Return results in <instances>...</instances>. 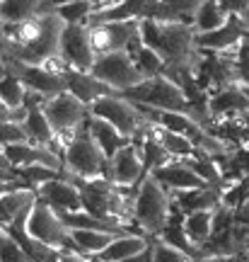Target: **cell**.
<instances>
[{
	"label": "cell",
	"instance_id": "9",
	"mask_svg": "<svg viewBox=\"0 0 249 262\" xmlns=\"http://www.w3.org/2000/svg\"><path fill=\"white\" fill-rule=\"evenodd\" d=\"M90 37H92L94 54H111V51H129L131 41L140 34V19H121V22H92Z\"/></svg>",
	"mask_w": 249,
	"mask_h": 262
},
{
	"label": "cell",
	"instance_id": "44",
	"mask_svg": "<svg viewBox=\"0 0 249 262\" xmlns=\"http://www.w3.org/2000/svg\"><path fill=\"white\" fill-rule=\"evenodd\" d=\"M247 262H249V250H247Z\"/></svg>",
	"mask_w": 249,
	"mask_h": 262
},
{
	"label": "cell",
	"instance_id": "22",
	"mask_svg": "<svg viewBox=\"0 0 249 262\" xmlns=\"http://www.w3.org/2000/svg\"><path fill=\"white\" fill-rule=\"evenodd\" d=\"M230 10L225 8L222 0H203L201 8L196 10L194 17V29L196 34H206V32H213V29L222 27L228 19H230Z\"/></svg>",
	"mask_w": 249,
	"mask_h": 262
},
{
	"label": "cell",
	"instance_id": "1",
	"mask_svg": "<svg viewBox=\"0 0 249 262\" xmlns=\"http://www.w3.org/2000/svg\"><path fill=\"white\" fill-rule=\"evenodd\" d=\"M140 39L157 56L165 61L167 71H194L201 58L196 44V29L186 22H165V19H140Z\"/></svg>",
	"mask_w": 249,
	"mask_h": 262
},
{
	"label": "cell",
	"instance_id": "39",
	"mask_svg": "<svg viewBox=\"0 0 249 262\" xmlns=\"http://www.w3.org/2000/svg\"><path fill=\"white\" fill-rule=\"evenodd\" d=\"M68 3H73V0H44L41 3V12H56L58 8H63Z\"/></svg>",
	"mask_w": 249,
	"mask_h": 262
},
{
	"label": "cell",
	"instance_id": "40",
	"mask_svg": "<svg viewBox=\"0 0 249 262\" xmlns=\"http://www.w3.org/2000/svg\"><path fill=\"white\" fill-rule=\"evenodd\" d=\"M61 262H87V255L73 253V250H63V253H61Z\"/></svg>",
	"mask_w": 249,
	"mask_h": 262
},
{
	"label": "cell",
	"instance_id": "2",
	"mask_svg": "<svg viewBox=\"0 0 249 262\" xmlns=\"http://www.w3.org/2000/svg\"><path fill=\"white\" fill-rule=\"evenodd\" d=\"M169 214H172V194L155 175L145 172V178L138 185L133 221L143 228V233L148 238H157L169 221Z\"/></svg>",
	"mask_w": 249,
	"mask_h": 262
},
{
	"label": "cell",
	"instance_id": "37",
	"mask_svg": "<svg viewBox=\"0 0 249 262\" xmlns=\"http://www.w3.org/2000/svg\"><path fill=\"white\" fill-rule=\"evenodd\" d=\"M232 219H235V224L240 226H249V199L244 204H240L235 211H232Z\"/></svg>",
	"mask_w": 249,
	"mask_h": 262
},
{
	"label": "cell",
	"instance_id": "18",
	"mask_svg": "<svg viewBox=\"0 0 249 262\" xmlns=\"http://www.w3.org/2000/svg\"><path fill=\"white\" fill-rule=\"evenodd\" d=\"M65 83H68V93L75 95L80 102H85L87 107L94 104L99 97L104 95H111L116 93V90H111L109 85H104L92 73V71H75V68H65Z\"/></svg>",
	"mask_w": 249,
	"mask_h": 262
},
{
	"label": "cell",
	"instance_id": "45",
	"mask_svg": "<svg viewBox=\"0 0 249 262\" xmlns=\"http://www.w3.org/2000/svg\"><path fill=\"white\" fill-rule=\"evenodd\" d=\"M196 262H198V260H196Z\"/></svg>",
	"mask_w": 249,
	"mask_h": 262
},
{
	"label": "cell",
	"instance_id": "35",
	"mask_svg": "<svg viewBox=\"0 0 249 262\" xmlns=\"http://www.w3.org/2000/svg\"><path fill=\"white\" fill-rule=\"evenodd\" d=\"M235 66H237V83L242 88H249V37L244 39L237 49V56H235Z\"/></svg>",
	"mask_w": 249,
	"mask_h": 262
},
{
	"label": "cell",
	"instance_id": "30",
	"mask_svg": "<svg viewBox=\"0 0 249 262\" xmlns=\"http://www.w3.org/2000/svg\"><path fill=\"white\" fill-rule=\"evenodd\" d=\"M27 93H29V88L22 83V80H19L17 75L10 73V71H3V93H0L3 107H8V110L24 107Z\"/></svg>",
	"mask_w": 249,
	"mask_h": 262
},
{
	"label": "cell",
	"instance_id": "4",
	"mask_svg": "<svg viewBox=\"0 0 249 262\" xmlns=\"http://www.w3.org/2000/svg\"><path fill=\"white\" fill-rule=\"evenodd\" d=\"M44 112H46L48 122L56 131V153L63 156V148L75 139V134L90 124V107L80 102L75 95L61 93L54 95L44 102Z\"/></svg>",
	"mask_w": 249,
	"mask_h": 262
},
{
	"label": "cell",
	"instance_id": "34",
	"mask_svg": "<svg viewBox=\"0 0 249 262\" xmlns=\"http://www.w3.org/2000/svg\"><path fill=\"white\" fill-rule=\"evenodd\" d=\"M0 255H3V262H32V257L22 250V245L8 231H3L0 235Z\"/></svg>",
	"mask_w": 249,
	"mask_h": 262
},
{
	"label": "cell",
	"instance_id": "38",
	"mask_svg": "<svg viewBox=\"0 0 249 262\" xmlns=\"http://www.w3.org/2000/svg\"><path fill=\"white\" fill-rule=\"evenodd\" d=\"M198 262H247V253H232V255H220V257H203Z\"/></svg>",
	"mask_w": 249,
	"mask_h": 262
},
{
	"label": "cell",
	"instance_id": "6",
	"mask_svg": "<svg viewBox=\"0 0 249 262\" xmlns=\"http://www.w3.org/2000/svg\"><path fill=\"white\" fill-rule=\"evenodd\" d=\"M90 114L97 119H104L107 124H111L116 131H121L123 136L133 139L140 129H145L148 124H153L140 112V107L133 100L123 97L121 93H111L99 97L94 104H90Z\"/></svg>",
	"mask_w": 249,
	"mask_h": 262
},
{
	"label": "cell",
	"instance_id": "24",
	"mask_svg": "<svg viewBox=\"0 0 249 262\" xmlns=\"http://www.w3.org/2000/svg\"><path fill=\"white\" fill-rule=\"evenodd\" d=\"M24 129H27V136L32 143L37 146H48V148L56 150V131L48 122L44 107H32L29 110V117L24 119Z\"/></svg>",
	"mask_w": 249,
	"mask_h": 262
},
{
	"label": "cell",
	"instance_id": "42",
	"mask_svg": "<svg viewBox=\"0 0 249 262\" xmlns=\"http://www.w3.org/2000/svg\"><path fill=\"white\" fill-rule=\"evenodd\" d=\"M87 262H107V260H102L99 255H90V257H87Z\"/></svg>",
	"mask_w": 249,
	"mask_h": 262
},
{
	"label": "cell",
	"instance_id": "43",
	"mask_svg": "<svg viewBox=\"0 0 249 262\" xmlns=\"http://www.w3.org/2000/svg\"><path fill=\"white\" fill-rule=\"evenodd\" d=\"M244 95H247V97H249V88H244Z\"/></svg>",
	"mask_w": 249,
	"mask_h": 262
},
{
	"label": "cell",
	"instance_id": "29",
	"mask_svg": "<svg viewBox=\"0 0 249 262\" xmlns=\"http://www.w3.org/2000/svg\"><path fill=\"white\" fill-rule=\"evenodd\" d=\"M44 0H3V25H15L41 15Z\"/></svg>",
	"mask_w": 249,
	"mask_h": 262
},
{
	"label": "cell",
	"instance_id": "8",
	"mask_svg": "<svg viewBox=\"0 0 249 262\" xmlns=\"http://www.w3.org/2000/svg\"><path fill=\"white\" fill-rule=\"evenodd\" d=\"M92 73L99 78L104 85H109L116 93H126L131 88L145 80L140 73L136 58L129 51H111V54H99L92 66Z\"/></svg>",
	"mask_w": 249,
	"mask_h": 262
},
{
	"label": "cell",
	"instance_id": "23",
	"mask_svg": "<svg viewBox=\"0 0 249 262\" xmlns=\"http://www.w3.org/2000/svg\"><path fill=\"white\" fill-rule=\"evenodd\" d=\"M148 245H150L148 235H138V233L119 235V238H114V243H111L99 257L107 262H123V260H129V257H133V255L143 253Z\"/></svg>",
	"mask_w": 249,
	"mask_h": 262
},
{
	"label": "cell",
	"instance_id": "28",
	"mask_svg": "<svg viewBox=\"0 0 249 262\" xmlns=\"http://www.w3.org/2000/svg\"><path fill=\"white\" fill-rule=\"evenodd\" d=\"M213 216L215 211H194V214L184 216V228L189 238L194 241V245L201 248L203 243H208L213 235Z\"/></svg>",
	"mask_w": 249,
	"mask_h": 262
},
{
	"label": "cell",
	"instance_id": "20",
	"mask_svg": "<svg viewBox=\"0 0 249 262\" xmlns=\"http://www.w3.org/2000/svg\"><path fill=\"white\" fill-rule=\"evenodd\" d=\"M179 209L184 214H194V211H215L220 206L222 189L220 187H201V189H189V192H179L172 194Z\"/></svg>",
	"mask_w": 249,
	"mask_h": 262
},
{
	"label": "cell",
	"instance_id": "3",
	"mask_svg": "<svg viewBox=\"0 0 249 262\" xmlns=\"http://www.w3.org/2000/svg\"><path fill=\"white\" fill-rule=\"evenodd\" d=\"M61 158H63V175L70 180L107 178L109 170V158L97 146L90 126H83L75 134V139L63 148Z\"/></svg>",
	"mask_w": 249,
	"mask_h": 262
},
{
	"label": "cell",
	"instance_id": "14",
	"mask_svg": "<svg viewBox=\"0 0 249 262\" xmlns=\"http://www.w3.org/2000/svg\"><path fill=\"white\" fill-rule=\"evenodd\" d=\"M107 178L119 185V187H136L140 185V180L145 178V165H143V156L138 153V148L129 143L109 160V170Z\"/></svg>",
	"mask_w": 249,
	"mask_h": 262
},
{
	"label": "cell",
	"instance_id": "7",
	"mask_svg": "<svg viewBox=\"0 0 249 262\" xmlns=\"http://www.w3.org/2000/svg\"><path fill=\"white\" fill-rule=\"evenodd\" d=\"M24 228H27V233L32 238L41 241L44 245H51L56 250H73V253H78L73 238H70V228L63 224L61 214L56 211L54 206H48L41 199L34 204L32 214L27 216Z\"/></svg>",
	"mask_w": 249,
	"mask_h": 262
},
{
	"label": "cell",
	"instance_id": "19",
	"mask_svg": "<svg viewBox=\"0 0 249 262\" xmlns=\"http://www.w3.org/2000/svg\"><path fill=\"white\" fill-rule=\"evenodd\" d=\"M39 202V194L34 187L15 189V192H3V226L15 224V221H27L34 204Z\"/></svg>",
	"mask_w": 249,
	"mask_h": 262
},
{
	"label": "cell",
	"instance_id": "41",
	"mask_svg": "<svg viewBox=\"0 0 249 262\" xmlns=\"http://www.w3.org/2000/svg\"><path fill=\"white\" fill-rule=\"evenodd\" d=\"M123 262H153V248H145L143 253H138V255H133V257H129V260H123Z\"/></svg>",
	"mask_w": 249,
	"mask_h": 262
},
{
	"label": "cell",
	"instance_id": "36",
	"mask_svg": "<svg viewBox=\"0 0 249 262\" xmlns=\"http://www.w3.org/2000/svg\"><path fill=\"white\" fill-rule=\"evenodd\" d=\"M3 146H10V143H27V129L24 124H15V122H3ZM32 143V141H29Z\"/></svg>",
	"mask_w": 249,
	"mask_h": 262
},
{
	"label": "cell",
	"instance_id": "32",
	"mask_svg": "<svg viewBox=\"0 0 249 262\" xmlns=\"http://www.w3.org/2000/svg\"><path fill=\"white\" fill-rule=\"evenodd\" d=\"M150 248H153V262H196L186 253L177 250L172 245H167L160 238H150Z\"/></svg>",
	"mask_w": 249,
	"mask_h": 262
},
{
	"label": "cell",
	"instance_id": "25",
	"mask_svg": "<svg viewBox=\"0 0 249 262\" xmlns=\"http://www.w3.org/2000/svg\"><path fill=\"white\" fill-rule=\"evenodd\" d=\"M70 238L75 243V250L90 257V255H102L119 235L104 233V231H87V228H70Z\"/></svg>",
	"mask_w": 249,
	"mask_h": 262
},
{
	"label": "cell",
	"instance_id": "12",
	"mask_svg": "<svg viewBox=\"0 0 249 262\" xmlns=\"http://www.w3.org/2000/svg\"><path fill=\"white\" fill-rule=\"evenodd\" d=\"M249 37V25L240 15H230V19L222 27L196 34V44L203 51H218V54H237V49Z\"/></svg>",
	"mask_w": 249,
	"mask_h": 262
},
{
	"label": "cell",
	"instance_id": "21",
	"mask_svg": "<svg viewBox=\"0 0 249 262\" xmlns=\"http://www.w3.org/2000/svg\"><path fill=\"white\" fill-rule=\"evenodd\" d=\"M90 131H92L94 141H97V146L102 148V153L107 156V158H114L116 153H119L123 146H129L131 139L129 136H123L121 131H116L111 124H107L104 119H97V117H90Z\"/></svg>",
	"mask_w": 249,
	"mask_h": 262
},
{
	"label": "cell",
	"instance_id": "10",
	"mask_svg": "<svg viewBox=\"0 0 249 262\" xmlns=\"http://www.w3.org/2000/svg\"><path fill=\"white\" fill-rule=\"evenodd\" d=\"M3 71H10L15 73L27 85L29 90L41 95H61L68 93V83H65V75L63 73H56L46 66H27V63H19V61H12V58H3Z\"/></svg>",
	"mask_w": 249,
	"mask_h": 262
},
{
	"label": "cell",
	"instance_id": "33",
	"mask_svg": "<svg viewBox=\"0 0 249 262\" xmlns=\"http://www.w3.org/2000/svg\"><path fill=\"white\" fill-rule=\"evenodd\" d=\"M19 172H22V178L27 180L34 189H37L39 185H44V182H51V180H56V178H61V175H63V170L46 168V165H29V168H19Z\"/></svg>",
	"mask_w": 249,
	"mask_h": 262
},
{
	"label": "cell",
	"instance_id": "13",
	"mask_svg": "<svg viewBox=\"0 0 249 262\" xmlns=\"http://www.w3.org/2000/svg\"><path fill=\"white\" fill-rule=\"evenodd\" d=\"M37 194L41 202H46L48 206H54L58 214H63V211H83L85 209L80 187H78L70 178H65V175L51 180V182L39 185Z\"/></svg>",
	"mask_w": 249,
	"mask_h": 262
},
{
	"label": "cell",
	"instance_id": "27",
	"mask_svg": "<svg viewBox=\"0 0 249 262\" xmlns=\"http://www.w3.org/2000/svg\"><path fill=\"white\" fill-rule=\"evenodd\" d=\"M155 136H157V141L162 143V148H165L175 160L191 158V156H196V153H198V148H196V146L186 139V136L177 134V131L165 129V126H160V124H155Z\"/></svg>",
	"mask_w": 249,
	"mask_h": 262
},
{
	"label": "cell",
	"instance_id": "11",
	"mask_svg": "<svg viewBox=\"0 0 249 262\" xmlns=\"http://www.w3.org/2000/svg\"><path fill=\"white\" fill-rule=\"evenodd\" d=\"M61 58L68 68L75 71H92L97 54L92 47L90 27L87 25H65L61 39Z\"/></svg>",
	"mask_w": 249,
	"mask_h": 262
},
{
	"label": "cell",
	"instance_id": "31",
	"mask_svg": "<svg viewBox=\"0 0 249 262\" xmlns=\"http://www.w3.org/2000/svg\"><path fill=\"white\" fill-rule=\"evenodd\" d=\"M97 10V0H73L63 8L56 10V15L63 19L65 25H90V17Z\"/></svg>",
	"mask_w": 249,
	"mask_h": 262
},
{
	"label": "cell",
	"instance_id": "17",
	"mask_svg": "<svg viewBox=\"0 0 249 262\" xmlns=\"http://www.w3.org/2000/svg\"><path fill=\"white\" fill-rule=\"evenodd\" d=\"M249 112V97L244 95L242 85H230L222 90H213L211 93V114H213V126L222 119L230 117H240Z\"/></svg>",
	"mask_w": 249,
	"mask_h": 262
},
{
	"label": "cell",
	"instance_id": "26",
	"mask_svg": "<svg viewBox=\"0 0 249 262\" xmlns=\"http://www.w3.org/2000/svg\"><path fill=\"white\" fill-rule=\"evenodd\" d=\"M129 54L136 58V63H138L140 73L145 75V78H155V75H162V73H165V68H167L165 61L157 56V54L150 47H145V44H143L140 34L133 39V41H131Z\"/></svg>",
	"mask_w": 249,
	"mask_h": 262
},
{
	"label": "cell",
	"instance_id": "5",
	"mask_svg": "<svg viewBox=\"0 0 249 262\" xmlns=\"http://www.w3.org/2000/svg\"><path fill=\"white\" fill-rule=\"evenodd\" d=\"M121 95L133 100L136 104H148V107H155L162 112H186L189 110V97H186L184 88L177 85L165 73L155 75V78H145L143 83Z\"/></svg>",
	"mask_w": 249,
	"mask_h": 262
},
{
	"label": "cell",
	"instance_id": "15",
	"mask_svg": "<svg viewBox=\"0 0 249 262\" xmlns=\"http://www.w3.org/2000/svg\"><path fill=\"white\" fill-rule=\"evenodd\" d=\"M3 158L15 168H29V165H46V168L63 170V158L48 146L37 143H10L3 146Z\"/></svg>",
	"mask_w": 249,
	"mask_h": 262
},
{
	"label": "cell",
	"instance_id": "16",
	"mask_svg": "<svg viewBox=\"0 0 249 262\" xmlns=\"http://www.w3.org/2000/svg\"><path fill=\"white\" fill-rule=\"evenodd\" d=\"M150 175H155L169 194H179V192H189V189H201V187H211L206 180H201L196 175L191 165L186 160H169L167 165L153 170Z\"/></svg>",
	"mask_w": 249,
	"mask_h": 262
}]
</instances>
